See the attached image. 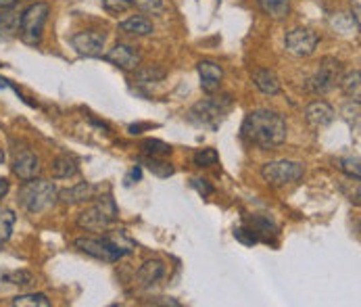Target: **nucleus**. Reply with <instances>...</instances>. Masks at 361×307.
Returning <instances> with one entry per match:
<instances>
[{"instance_id":"obj_1","label":"nucleus","mask_w":361,"mask_h":307,"mask_svg":"<svg viewBox=\"0 0 361 307\" xmlns=\"http://www.w3.org/2000/svg\"><path fill=\"white\" fill-rule=\"evenodd\" d=\"M288 134L284 117L271 109H255L243 121V138L263 151L278 149Z\"/></svg>"},{"instance_id":"obj_2","label":"nucleus","mask_w":361,"mask_h":307,"mask_svg":"<svg viewBox=\"0 0 361 307\" xmlns=\"http://www.w3.org/2000/svg\"><path fill=\"white\" fill-rule=\"evenodd\" d=\"M17 201L30 213H42L59 201V193L52 182L32 178V180H25V184L19 188Z\"/></svg>"},{"instance_id":"obj_3","label":"nucleus","mask_w":361,"mask_h":307,"mask_svg":"<svg viewBox=\"0 0 361 307\" xmlns=\"http://www.w3.org/2000/svg\"><path fill=\"white\" fill-rule=\"evenodd\" d=\"M75 249H80L82 253L94 257V259H103V261H119L121 257L130 255L132 247L123 245L121 239L115 236H103V239H75Z\"/></svg>"},{"instance_id":"obj_4","label":"nucleus","mask_w":361,"mask_h":307,"mask_svg":"<svg viewBox=\"0 0 361 307\" xmlns=\"http://www.w3.org/2000/svg\"><path fill=\"white\" fill-rule=\"evenodd\" d=\"M49 13H51V6L47 2H34V4H30L21 13V19H19V36H21V40L25 44H30V47L40 44L42 32H44L47 19H49Z\"/></svg>"},{"instance_id":"obj_5","label":"nucleus","mask_w":361,"mask_h":307,"mask_svg":"<svg viewBox=\"0 0 361 307\" xmlns=\"http://www.w3.org/2000/svg\"><path fill=\"white\" fill-rule=\"evenodd\" d=\"M115 219H117V207L111 195H106V197H97V203L80 213L78 226L90 232H99V230H106Z\"/></svg>"},{"instance_id":"obj_6","label":"nucleus","mask_w":361,"mask_h":307,"mask_svg":"<svg viewBox=\"0 0 361 307\" xmlns=\"http://www.w3.org/2000/svg\"><path fill=\"white\" fill-rule=\"evenodd\" d=\"M232 107L230 97H221V99H205V101L197 102L190 111V121L199 124V126H205L211 130H217L219 124L224 121V117L228 115Z\"/></svg>"},{"instance_id":"obj_7","label":"nucleus","mask_w":361,"mask_h":307,"mask_svg":"<svg viewBox=\"0 0 361 307\" xmlns=\"http://www.w3.org/2000/svg\"><path fill=\"white\" fill-rule=\"evenodd\" d=\"M305 174L303 165L297 163V161H286V159H280V161H269L261 167V178L269 184V186H286V184H293L297 180H301Z\"/></svg>"},{"instance_id":"obj_8","label":"nucleus","mask_w":361,"mask_h":307,"mask_svg":"<svg viewBox=\"0 0 361 307\" xmlns=\"http://www.w3.org/2000/svg\"><path fill=\"white\" fill-rule=\"evenodd\" d=\"M336 84H341V63L334 59H324L317 71L310 78L307 90L311 95H326Z\"/></svg>"},{"instance_id":"obj_9","label":"nucleus","mask_w":361,"mask_h":307,"mask_svg":"<svg viewBox=\"0 0 361 307\" xmlns=\"http://www.w3.org/2000/svg\"><path fill=\"white\" fill-rule=\"evenodd\" d=\"M317 42H319V38L311 30L297 28V30H290L286 34V51L293 52L295 56H310V54H313Z\"/></svg>"},{"instance_id":"obj_10","label":"nucleus","mask_w":361,"mask_h":307,"mask_svg":"<svg viewBox=\"0 0 361 307\" xmlns=\"http://www.w3.org/2000/svg\"><path fill=\"white\" fill-rule=\"evenodd\" d=\"M71 47L80 56H103L104 49V36L99 32H80L71 38Z\"/></svg>"},{"instance_id":"obj_11","label":"nucleus","mask_w":361,"mask_h":307,"mask_svg":"<svg viewBox=\"0 0 361 307\" xmlns=\"http://www.w3.org/2000/svg\"><path fill=\"white\" fill-rule=\"evenodd\" d=\"M104 59L126 71H132V69H138L140 61H142V54L138 52V49L130 47V44H115L111 51L104 54Z\"/></svg>"},{"instance_id":"obj_12","label":"nucleus","mask_w":361,"mask_h":307,"mask_svg":"<svg viewBox=\"0 0 361 307\" xmlns=\"http://www.w3.org/2000/svg\"><path fill=\"white\" fill-rule=\"evenodd\" d=\"M199 76H201V88L207 95H215L224 80V69L213 61H201L199 63Z\"/></svg>"},{"instance_id":"obj_13","label":"nucleus","mask_w":361,"mask_h":307,"mask_svg":"<svg viewBox=\"0 0 361 307\" xmlns=\"http://www.w3.org/2000/svg\"><path fill=\"white\" fill-rule=\"evenodd\" d=\"M97 193H99V186L90 184V182H82L78 186H71V188H65L59 193V201L63 205H78L86 203V201H92L97 199Z\"/></svg>"},{"instance_id":"obj_14","label":"nucleus","mask_w":361,"mask_h":307,"mask_svg":"<svg viewBox=\"0 0 361 307\" xmlns=\"http://www.w3.org/2000/svg\"><path fill=\"white\" fill-rule=\"evenodd\" d=\"M305 119L311 128H326L334 121V109L326 101H313L305 109Z\"/></svg>"},{"instance_id":"obj_15","label":"nucleus","mask_w":361,"mask_h":307,"mask_svg":"<svg viewBox=\"0 0 361 307\" xmlns=\"http://www.w3.org/2000/svg\"><path fill=\"white\" fill-rule=\"evenodd\" d=\"M13 171H15V176L21 178L23 182H25V180H32V178H36V176L40 174V161H38V157L34 153L23 151V153L15 157V161H13Z\"/></svg>"},{"instance_id":"obj_16","label":"nucleus","mask_w":361,"mask_h":307,"mask_svg":"<svg viewBox=\"0 0 361 307\" xmlns=\"http://www.w3.org/2000/svg\"><path fill=\"white\" fill-rule=\"evenodd\" d=\"M165 276V263L159 261V259H151V261H145L140 265V270L136 272V278L140 282L142 289H151L155 287L157 282Z\"/></svg>"},{"instance_id":"obj_17","label":"nucleus","mask_w":361,"mask_h":307,"mask_svg":"<svg viewBox=\"0 0 361 307\" xmlns=\"http://www.w3.org/2000/svg\"><path fill=\"white\" fill-rule=\"evenodd\" d=\"M253 84L267 97H276L280 92V80L271 69H255L253 71Z\"/></svg>"},{"instance_id":"obj_18","label":"nucleus","mask_w":361,"mask_h":307,"mask_svg":"<svg viewBox=\"0 0 361 307\" xmlns=\"http://www.w3.org/2000/svg\"><path fill=\"white\" fill-rule=\"evenodd\" d=\"M119 30L130 34V36H149V34H153V23L147 17L136 15V17H130V19L121 21Z\"/></svg>"},{"instance_id":"obj_19","label":"nucleus","mask_w":361,"mask_h":307,"mask_svg":"<svg viewBox=\"0 0 361 307\" xmlns=\"http://www.w3.org/2000/svg\"><path fill=\"white\" fill-rule=\"evenodd\" d=\"M19 19H21V15L13 6L2 8L0 11V36L2 38H13L19 32Z\"/></svg>"},{"instance_id":"obj_20","label":"nucleus","mask_w":361,"mask_h":307,"mask_svg":"<svg viewBox=\"0 0 361 307\" xmlns=\"http://www.w3.org/2000/svg\"><path fill=\"white\" fill-rule=\"evenodd\" d=\"M257 4L271 19H284L290 13V0H257Z\"/></svg>"},{"instance_id":"obj_21","label":"nucleus","mask_w":361,"mask_h":307,"mask_svg":"<svg viewBox=\"0 0 361 307\" xmlns=\"http://www.w3.org/2000/svg\"><path fill=\"white\" fill-rule=\"evenodd\" d=\"M51 171L52 176L59 178V180L71 178V176L78 174V163H75V159H71V157H67V155H61V157H56V159L52 161Z\"/></svg>"},{"instance_id":"obj_22","label":"nucleus","mask_w":361,"mask_h":307,"mask_svg":"<svg viewBox=\"0 0 361 307\" xmlns=\"http://www.w3.org/2000/svg\"><path fill=\"white\" fill-rule=\"evenodd\" d=\"M15 213L6 207H0V245L6 243L13 234V226H15Z\"/></svg>"},{"instance_id":"obj_23","label":"nucleus","mask_w":361,"mask_h":307,"mask_svg":"<svg viewBox=\"0 0 361 307\" xmlns=\"http://www.w3.org/2000/svg\"><path fill=\"white\" fill-rule=\"evenodd\" d=\"M140 163L147 165V169H151V171H153L155 176H159V178H169V176L173 174V167H171L169 163L159 161L157 157H151V155H147L145 159H140Z\"/></svg>"},{"instance_id":"obj_24","label":"nucleus","mask_w":361,"mask_h":307,"mask_svg":"<svg viewBox=\"0 0 361 307\" xmlns=\"http://www.w3.org/2000/svg\"><path fill=\"white\" fill-rule=\"evenodd\" d=\"M13 306L15 307H25V306H36V307H49L51 301L47 299V295L42 293H32V295H19L13 299Z\"/></svg>"},{"instance_id":"obj_25","label":"nucleus","mask_w":361,"mask_h":307,"mask_svg":"<svg viewBox=\"0 0 361 307\" xmlns=\"http://www.w3.org/2000/svg\"><path fill=\"white\" fill-rule=\"evenodd\" d=\"M341 84H343V90L351 99H355V102H360V71H353L347 78H341Z\"/></svg>"},{"instance_id":"obj_26","label":"nucleus","mask_w":361,"mask_h":307,"mask_svg":"<svg viewBox=\"0 0 361 307\" xmlns=\"http://www.w3.org/2000/svg\"><path fill=\"white\" fill-rule=\"evenodd\" d=\"M142 151L151 157H165V155L171 153V147L161 143V140H145L142 143Z\"/></svg>"},{"instance_id":"obj_27","label":"nucleus","mask_w":361,"mask_h":307,"mask_svg":"<svg viewBox=\"0 0 361 307\" xmlns=\"http://www.w3.org/2000/svg\"><path fill=\"white\" fill-rule=\"evenodd\" d=\"M217 159H219V155H217L215 149H201L199 153L195 155V163L199 167H211V165L217 163Z\"/></svg>"},{"instance_id":"obj_28","label":"nucleus","mask_w":361,"mask_h":307,"mask_svg":"<svg viewBox=\"0 0 361 307\" xmlns=\"http://www.w3.org/2000/svg\"><path fill=\"white\" fill-rule=\"evenodd\" d=\"M338 163H341L338 167H341L347 176L360 180V159H357V157H345V159H341Z\"/></svg>"},{"instance_id":"obj_29","label":"nucleus","mask_w":361,"mask_h":307,"mask_svg":"<svg viewBox=\"0 0 361 307\" xmlns=\"http://www.w3.org/2000/svg\"><path fill=\"white\" fill-rule=\"evenodd\" d=\"M103 6L111 15H121L132 6V0H103Z\"/></svg>"},{"instance_id":"obj_30","label":"nucleus","mask_w":361,"mask_h":307,"mask_svg":"<svg viewBox=\"0 0 361 307\" xmlns=\"http://www.w3.org/2000/svg\"><path fill=\"white\" fill-rule=\"evenodd\" d=\"M234 236H236V241H240L243 245H255L259 241L257 234H255L251 228H236V230H234Z\"/></svg>"},{"instance_id":"obj_31","label":"nucleus","mask_w":361,"mask_h":307,"mask_svg":"<svg viewBox=\"0 0 361 307\" xmlns=\"http://www.w3.org/2000/svg\"><path fill=\"white\" fill-rule=\"evenodd\" d=\"M161 4H163V0H132V6H136V8L145 11V13L161 11Z\"/></svg>"},{"instance_id":"obj_32","label":"nucleus","mask_w":361,"mask_h":307,"mask_svg":"<svg viewBox=\"0 0 361 307\" xmlns=\"http://www.w3.org/2000/svg\"><path fill=\"white\" fill-rule=\"evenodd\" d=\"M6 280L11 282V284H21V287H25V284H32V274H27V272H15V274H8L6 276Z\"/></svg>"},{"instance_id":"obj_33","label":"nucleus","mask_w":361,"mask_h":307,"mask_svg":"<svg viewBox=\"0 0 361 307\" xmlns=\"http://www.w3.org/2000/svg\"><path fill=\"white\" fill-rule=\"evenodd\" d=\"M190 184H192V188H197V191H199V193H201L203 197H209V195H213V186H211V184H209L207 180H199V178H195V180H192Z\"/></svg>"},{"instance_id":"obj_34","label":"nucleus","mask_w":361,"mask_h":307,"mask_svg":"<svg viewBox=\"0 0 361 307\" xmlns=\"http://www.w3.org/2000/svg\"><path fill=\"white\" fill-rule=\"evenodd\" d=\"M165 73L161 71V69H157V71H153V69H147V71H142L140 76H138V80H142V82H157V80H161Z\"/></svg>"},{"instance_id":"obj_35","label":"nucleus","mask_w":361,"mask_h":307,"mask_svg":"<svg viewBox=\"0 0 361 307\" xmlns=\"http://www.w3.org/2000/svg\"><path fill=\"white\" fill-rule=\"evenodd\" d=\"M142 178V169L140 167H134L130 174H128V178H126V184L130 186V184H134V182H138Z\"/></svg>"},{"instance_id":"obj_36","label":"nucleus","mask_w":361,"mask_h":307,"mask_svg":"<svg viewBox=\"0 0 361 307\" xmlns=\"http://www.w3.org/2000/svg\"><path fill=\"white\" fill-rule=\"evenodd\" d=\"M8 188H11V184H8V180H4V178H0V199L8 193Z\"/></svg>"},{"instance_id":"obj_37","label":"nucleus","mask_w":361,"mask_h":307,"mask_svg":"<svg viewBox=\"0 0 361 307\" xmlns=\"http://www.w3.org/2000/svg\"><path fill=\"white\" fill-rule=\"evenodd\" d=\"M19 0H0V8H8V6H15Z\"/></svg>"},{"instance_id":"obj_38","label":"nucleus","mask_w":361,"mask_h":307,"mask_svg":"<svg viewBox=\"0 0 361 307\" xmlns=\"http://www.w3.org/2000/svg\"><path fill=\"white\" fill-rule=\"evenodd\" d=\"M2 161H4V151L0 149V163H2Z\"/></svg>"}]
</instances>
